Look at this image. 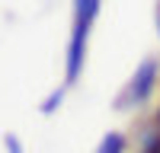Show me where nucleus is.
Here are the masks:
<instances>
[{"mask_svg":"<svg viewBox=\"0 0 160 153\" xmlns=\"http://www.w3.org/2000/svg\"><path fill=\"white\" fill-rule=\"evenodd\" d=\"M154 76H157V61H141V67H138L135 76L128 80L125 93L118 96L115 109H131V105H141V102H148L151 89H154Z\"/></svg>","mask_w":160,"mask_h":153,"instance_id":"nucleus-1","label":"nucleus"},{"mask_svg":"<svg viewBox=\"0 0 160 153\" xmlns=\"http://www.w3.org/2000/svg\"><path fill=\"white\" fill-rule=\"evenodd\" d=\"M93 153H125V137L118 134V131H109V134L99 140V147L93 150Z\"/></svg>","mask_w":160,"mask_h":153,"instance_id":"nucleus-3","label":"nucleus"},{"mask_svg":"<svg viewBox=\"0 0 160 153\" xmlns=\"http://www.w3.org/2000/svg\"><path fill=\"white\" fill-rule=\"evenodd\" d=\"M61 96H64V89H55V93H51V96L42 102V112H55V109H58V102H61Z\"/></svg>","mask_w":160,"mask_h":153,"instance_id":"nucleus-4","label":"nucleus"},{"mask_svg":"<svg viewBox=\"0 0 160 153\" xmlns=\"http://www.w3.org/2000/svg\"><path fill=\"white\" fill-rule=\"evenodd\" d=\"M96 13H99V0H74V29L90 32Z\"/></svg>","mask_w":160,"mask_h":153,"instance_id":"nucleus-2","label":"nucleus"},{"mask_svg":"<svg viewBox=\"0 0 160 153\" xmlns=\"http://www.w3.org/2000/svg\"><path fill=\"white\" fill-rule=\"evenodd\" d=\"M3 140H7V150H10V153H22V147H19V140L13 137V134H7Z\"/></svg>","mask_w":160,"mask_h":153,"instance_id":"nucleus-5","label":"nucleus"}]
</instances>
